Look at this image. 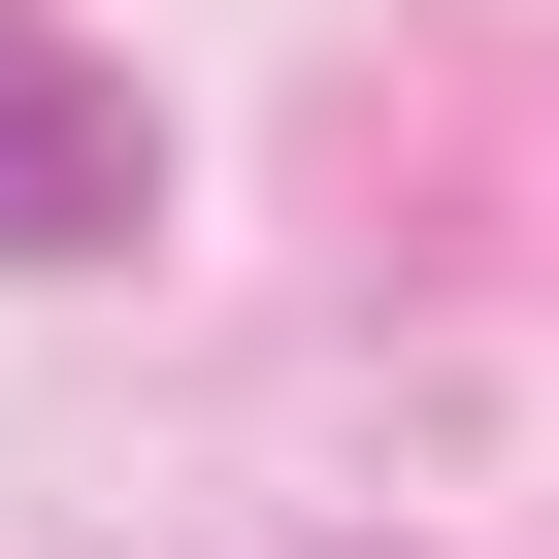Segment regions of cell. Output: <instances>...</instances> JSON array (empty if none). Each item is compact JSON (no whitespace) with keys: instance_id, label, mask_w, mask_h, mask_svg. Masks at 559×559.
Segmentation results:
<instances>
[{"instance_id":"1","label":"cell","mask_w":559,"mask_h":559,"mask_svg":"<svg viewBox=\"0 0 559 559\" xmlns=\"http://www.w3.org/2000/svg\"><path fill=\"white\" fill-rule=\"evenodd\" d=\"M132 198H165V132H132L67 34H0V263H99Z\"/></svg>"}]
</instances>
